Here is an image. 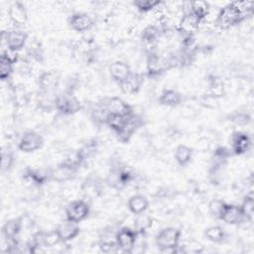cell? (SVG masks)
Segmentation results:
<instances>
[{"label": "cell", "mask_w": 254, "mask_h": 254, "mask_svg": "<svg viewBox=\"0 0 254 254\" xmlns=\"http://www.w3.org/2000/svg\"><path fill=\"white\" fill-rule=\"evenodd\" d=\"M253 14V2L235 1L230 2L219 9L214 24L221 30L235 27Z\"/></svg>", "instance_id": "1"}, {"label": "cell", "mask_w": 254, "mask_h": 254, "mask_svg": "<svg viewBox=\"0 0 254 254\" xmlns=\"http://www.w3.org/2000/svg\"><path fill=\"white\" fill-rule=\"evenodd\" d=\"M182 230L175 226L162 228L155 236V245L162 253L180 252Z\"/></svg>", "instance_id": "2"}, {"label": "cell", "mask_w": 254, "mask_h": 254, "mask_svg": "<svg viewBox=\"0 0 254 254\" xmlns=\"http://www.w3.org/2000/svg\"><path fill=\"white\" fill-rule=\"evenodd\" d=\"M231 155L230 149L224 146H218L213 150L208 166V179L211 184H217L220 181L221 174L227 166Z\"/></svg>", "instance_id": "3"}, {"label": "cell", "mask_w": 254, "mask_h": 254, "mask_svg": "<svg viewBox=\"0 0 254 254\" xmlns=\"http://www.w3.org/2000/svg\"><path fill=\"white\" fill-rule=\"evenodd\" d=\"M135 179V173L126 166H112L104 180V183L113 190H121L127 187Z\"/></svg>", "instance_id": "4"}, {"label": "cell", "mask_w": 254, "mask_h": 254, "mask_svg": "<svg viewBox=\"0 0 254 254\" xmlns=\"http://www.w3.org/2000/svg\"><path fill=\"white\" fill-rule=\"evenodd\" d=\"M83 108L81 101L74 95V93L62 91L57 94L56 111L63 116H71L79 112Z\"/></svg>", "instance_id": "5"}, {"label": "cell", "mask_w": 254, "mask_h": 254, "mask_svg": "<svg viewBox=\"0 0 254 254\" xmlns=\"http://www.w3.org/2000/svg\"><path fill=\"white\" fill-rule=\"evenodd\" d=\"M168 70L166 59L151 48L146 55V74L149 78L160 77Z\"/></svg>", "instance_id": "6"}, {"label": "cell", "mask_w": 254, "mask_h": 254, "mask_svg": "<svg viewBox=\"0 0 254 254\" xmlns=\"http://www.w3.org/2000/svg\"><path fill=\"white\" fill-rule=\"evenodd\" d=\"M65 218L80 223L90 214V205L85 199H73L69 201L64 208Z\"/></svg>", "instance_id": "7"}, {"label": "cell", "mask_w": 254, "mask_h": 254, "mask_svg": "<svg viewBox=\"0 0 254 254\" xmlns=\"http://www.w3.org/2000/svg\"><path fill=\"white\" fill-rule=\"evenodd\" d=\"M138 233L134 228L129 226H123L119 228L115 233V242L118 250L124 253H132L138 240Z\"/></svg>", "instance_id": "8"}, {"label": "cell", "mask_w": 254, "mask_h": 254, "mask_svg": "<svg viewBox=\"0 0 254 254\" xmlns=\"http://www.w3.org/2000/svg\"><path fill=\"white\" fill-rule=\"evenodd\" d=\"M144 125V120L143 118L136 114L135 112L128 116L125 124L123 125V127L117 131L115 134L116 138L118 139L119 142L123 143V144H127L129 143V141L132 139L133 135Z\"/></svg>", "instance_id": "9"}, {"label": "cell", "mask_w": 254, "mask_h": 254, "mask_svg": "<svg viewBox=\"0 0 254 254\" xmlns=\"http://www.w3.org/2000/svg\"><path fill=\"white\" fill-rule=\"evenodd\" d=\"M44 146L43 136L34 130H28L24 132L18 141V150L31 154L40 150Z\"/></svg>", "instance_id": "10"}, {"label": "cell", "mask_w": 254, "mask_h": 254, "mask_svg": "<svg viewBox=\"0 0 254 254\" xmlns=\"http://www.w3.org/2000/svg\"><path fill=\"white\" fill-rule=\"evenodd\" d=\"M28 34L20 29H12L2 33V39L6 44V49L18 53L22 51L27 44Z\"/></svg>", "instance_id": "11"}, {"label": "cell", "mask_w": 254, "mask_h": 254, "mask_svg": "<svg viewBox=\"0 0 254 254\" xmlns=\"http://www.w3.org/2000/svg\"><path fill=\"white\" fill-rule=\"evenodd\" d=\"M230 151L232 155L242 156L249 152L252 148L251 136L243 131H234L230 135Z\"/></svg>", "instance_id": "12"}, {"label": "cell", "mask_w": 254, "mask_h": 254, "mask_svg": "<svg viewBox=\"0 0 254 254\" xmlns=\"http://www.w3.org/2000/svg\"><path fill=\"white\" fill-rule=\"evenodd\" d=\"M18 53L11 52L8 49L2 51L0 56V79L1 81H8L11 79L14 71L15 64L19 61Z\"/></svg>", "instance_id": "13"}, {"label": "cell", "mask_w": 254, "mask_h": 254, "mask_svg": "<svg viewBox=\"0 0 254 254\" xmlns=\"http://www.w3.org/2000/svg\"><path fill=\"white\" fill-rule=\"evenodd\" d=\"M22 178L24 182L28 183L31 187L41 188L51 181L50 169H34L27 167L22 172Z\"/></svg>", "instance_id": "14"}, {"label": "cell", "mask_w": 254, "mask_h": 254, "mask_svg": "<svg viewBox=\"0 0 254 254\" xmlns=\"http://www.w3.org/2000/svg\"><path fill=\"white\" fill-rule=\"evenodd\" d=\"M39 90L50 93H57L61 83V75L56 70H45L41 72L37 79Z\"/></svg>", "instance_id": "15"}, {"label": "cell", "mask_w": 254, "mask_h": 254, "mask_svg": "<svg viewBox=\"0 0 254 254\" xmlns=\"http://www.w3.org/2000/svg\"><path fill=\"white\" fill-rule=\"evenodd\" d=\"M67 25L74 32L84 33L94 26V20L85 12H74L68 16Z\"/></svg>", "instance_id": "16"}, {"label": "cell", "mask_w": 254, "mask_h": 254, "mask_svg": "<svg viewBox=\"0 0 254 254\" xmlns=\"http://www.w3.org/2000/svg\"><path fill=\"white\" fill-rule=\"evenodd\" d=\"M102 101L107 108L109 114L129 116L135 112L133 106L119 96H111L103 99Z\"/></svg>", "instance_id": "17"}, {"label": "cell", "mask_w": 254, "mask_h": 254, "mask_svg": "<svg viewBox=\"0 0 254 254\" xmlns=\"http://www.w3.org/2000/svg\"><path fill=\"white\" fill-rule=\"evenodd\" d=\"M77 169L60 163L55 168L50 169V178L51 181L62 184L74 180L77 176Z\"/></svg>", "instance_id": "18"}, {"label": "cell", "mask_w": 254, "mask_h": 254, "mask_svg": "<svg viewBox=\"0 0 254 254\" xmlns=\"http://www.w3.org/2000/svg\"><path fill=\"white\" fill-rule=\"evenodd\" d=\"M79 223L70 221L68 219L63 220L61 223L57 225L55 228L62 243H67L72 241L75 237L78 236L80 233V227L78 225Z\"/></svg>", "instance_id": "19"}, {"label": "cell", "mask_w": 254, "mask_h": 254, "mask_svg": "<svg viewBox=\"0 0 254 254\" xmlns=\"http://www.w3.org/2000/svg\"><path fill=\"white\" fill-rule=\"evenodd\" d=\"M80 189H81L82 193L86 197H88L90 199H94V198L99 197L102 194L103 186H102V182L100 181L99 178L90 174L88 177H86L83 180Z\"/></svg>", "instance_id": "20"}, {"label": "cell", "mask_w": 254, "mask_h": 254, "mask_svg": "<svg viewBox=\"0 0 254 254\" xmlns=\"http://www.w3.org/2000/svg\"><path fill=\"white\" fill-rule=\"evenodd\" d=\"M219 220L229 225H240L241 223L246 222V219L243 216L239 204H233L228 202H226Z\"/></svg>", "instance_id": "21"}, {"label": "cell", "mask_w": 254, "mask_h": 254, "mask_svg": "<svg viewBox=\"0 0 254 254\" xmlns=\"http://www.w3.org/2000/svg\"><path fill=\"white\" fill-rule=\"evenodd\" d=\"M23 216H17L10 218L4 222L1 228L2 236L5 240L18 239L23 228Z\"/></svg>", "instance_id": "22"}, {"label": "cell", "mask_w": 254, "mask_h": 254, "mask_svg": "<svg viewBox=\"0 0 254 254\" xmlns=\"http://www.w3.org/2000/svg\"><path fill=\"white\" fill-rule=\"evenodd\" d=\"M8 17L16 27L26 25L28 22V11L26 6L20 1L12 2L8 8Z\"/></svg>", "instance_id": "23"}, {"label": "cell", "mask_w": 254, "mask_h": 254, "mask_svg": "<svg viewBox=\"0 0 254 254\" xmlns=\"http://www.w3.org/2000/svg\"><path fill=\"white\" fill-rule=\"evenodd\" d=\"M144 84V74L132 71L129 76L119 83L121 91L125 94H135L140 91Z\"/></svg>", "instance_id": "24"}, {"label": "cell", "mask_w": 254, "mask_h": 254, "mask_svg": "<svg viewBox=\"0 0 254 254\" xmlns=\"http://www.w3.org/2000/svg\"><path fill=\"white\" fill-rule=\"evenodd\" d=\"M202 21H200L196 16H194L191 12L187 11L184 12L179 24H178V30L182 34H194Z\"/></svg>", "instance_id": "25"}, {"label": "cell", "mask_w": 254, "mask_h": 254, "mask_svg": "<svg viewBox=\"0 0 254 254\" xmlns=\"http://www.w3.org/2000/svg\"><path fill=\"white\" fill-rule=\"evenodd\" d=\"M109 74L116 83H121L132 72L130 65L123 61H115L109 65Z\"/></svg>", "instance_id": "26"}, {"label": "cell", "mask_w": 254, "mask_h": 254, "mask_svg": "<svg viewBox=\"0 0 254 254\" xmlns=\"http://www.w3.org/2000/svg\"><path fill=\"white\" fill-rule=\"evenodd\" d=\"M158 101L163 106L177 107L183 103L184 95L176 89L164 88L159 95Z\"/></svg>", "instance_id": "27"}, {"label": "cell", "mask_w": 254, "mask_h": 254, "mask_svg": "<svg viewBox=\"0 0 254 254\" xmlns=\"http://www.w3.org/2000/svg\"><path fill=\"white\" fill-rule=\"evenodd\" d=\"M58 93H50L38 90L36 95L37 108L42 112H52L56 110V98Z\"/></svg>", "instance_id": "28"}, {"label": "cell", "mask_w": 254, "mask_h": 254, "mask_svg": "<svg viewBox=\"0 0 254 254\" xmlns=\"http://www.w3.org/2000/svg\"><path fill=\"white\" fill-rule=\"evenodd\" d=\"M162 35H163V31L161 27L156 25H148L142 30L140 38H141V41L146 46L153 48L159 43Z\"/></svg>", "instance_id": "29"}, {"label": "cell", "mask_w": 254, "mask_h": 254, "mask_svg": "<svg viewBox=\"0 0 254 254\" xmlns=\"http://www.w3.org/2000/svg\"><path fill=\"white\" fill-rule=\"evenodd\" d=\"M149 199L144 194L136 193L128 198L127 208L132 214L136 215L142 212H146L149 208Z\"/></svg>", "instance_id": "30"}, {"label": "cell", "mask_w": 254, "mask_h": 254, "mask_svg": "<svg viewBox=\"0 0 254 254\" xmlns=\"http://www.w3.org/2000/svg\"><path fill=\"white\" fill-rule=\"evenodd\" d=\"M193 157V149L188 145L180 144L175 148L174 158L180 167L188 166Z\"/></svg>", "instance_id": "31"}, {"label": "cell", "mask_w": 254, "mask_h": 254, "mask_svg": "<svg viewBox=\"0 0 254 254\" xmlns=\"http://www.w3.org/2000/svg\"><path fill=\"white\" fill-rule=\"evenodd\" d=\"M109 112L105 107L103 101H99L92 105L89 110V116L92 122L97 126H102L106 124V120L108 118Z\"/></svg>", "instance_id": "32"}, {"label": "cell", "mask_w": 254, "mask_h": 254, "mask_svg": "<svg viewBox=\"0 0 254 254\" xmlns=\"http://www.w3.org/2000/svg\"><path fill=\"white\" fill-rule=\"evenodd\" d=\"M188 8L184 11H190L194 16H196L200 21H204L205 18L208 16L210 12V6L207 2L204 1H192V2H187Z\"/></svg>", "instance_id": "33"}, {"label": "cell", "mask_w": 254, "mask_h": 254, "mask_svg": "<svg viewBox=\"0 0 254 254\" xmlns=\"http://www.w3.org/2000/svg\"><path fill=\"white\" fill-rule=\"evenodd\" d=\"M153 217L146 212H142L135 215L133 228L138 233V235H144L153 226Z\"/></svg>", "instance_id": "34"}, {"label": "cell", "mask_w": 254, "mask_h": 254, "mask_svg": "<svg viewBox=\"0 0 254 254\" xmlns=\"http://www.w3.org/2000/svg\"><path fill=\"white\" fill-rule=\"evenodd\" d=\"M226 231L220 225H211L204 229L203 236L212 243H222L226 239Z\"/></svg>", "instance_id": "35"}, {"label": "cell", "mask_w": 254, "mask_h": 254, "mask_svg": "<svg viewBox=\"0 0 254 254\" xmlns=\"http://www.w3.org/2000/svg\"><path fill=\"white\" fill-rule=\"evenodd\" d=\"M239 206L246 221L251 223L254 218V196L252 191L246 193Z\"/></svg>", "instance_id": "36"}, {"label": "cell", "mask_w": 254, "mask_h": 254, "mask_svg": "<svg viewBox=\"0 0 254 254\" xmlns=\"http://www.w3.org/2000/svg\"><path fill=\"white\" fill-rule=\"evenodd\" d=\"M228 120L236 126L244 127L251 123L252 116L246 110H235L228 115Z\"/></svg>", "instance_id": "37"}, {"label": "cell", "mask_w": 254, "mask_h": 254, "mask_svg": "<svg viewBox=\"0 0 254 254\" xmlns=\"http://www.w3.org/2000/svg\"><path fill=\"white\" fill-rule=\"evenodd\" d=\"M98 147H99V142L96 138H92L90 140H88L86 143H84L79 149V153L82 156L84 162H86L87 160L91 159L96 152L98 151Z\"/></svg>", "instance_id": "38"}, {"label": "cell", "mask_w": 254, "mask_h": 254, "mask_svg": "<svg viewBox=\"0 0 254 254\" xmlns=\"http://www.w3.org/2000/svg\"><path fill=\"white\" fill-rule=\"evenodd\" d=\"M64 165H67L69 167H72L74 169L79 170L80 167H82L85 162L82 158V156L80 155L78 149L77 150H73V151H69L63 159V161L61 162Z\"/></svg>", "instance_id": "39"}, {"label": "cell", "mask_w": 254, "mask_h": 254, "mask_svg": "<svg viewBox=\"0 0 254 254\" xmlns=\"http://www.w3.org/2000/svg\"><path fill=\"white\" fill-rule=\"evenodd\" d=\"M164 2L161 0H134L133 6L141 13H149L158 9Z\"/></svg>", "instance_id": "40"}, {"label": "cell", "mask_w": 254, "mask_h": 254, "mask_svg": "<svg viewBox=\"0 0 254 254\" xmlns=\"http://www.w3.org/2000/svg\"><path fill=\"white\" fill-rule=\"evenodd\" d=\"M15 156L11 149L3 148L1 151V173H8L14 166Z\"/></svg>", "instance_id": "41"}, {"label": "cell", "mask_w": 254, "mask_h": 254, "mask_svg": "<svg viewBox=\"0 0 254 254\" xmlns=\"http://www.w3.org/2000/svg\"><path fill=\"white\" fill-rule=\"evenodd\" d=\"M225 204H226V201H224L220 198H212L211 200H209V202L207 204V209H208L210 216L219 220Z\"/></svg>", "instance_id": "42"}, {"label": "cell", "mask_w": 254, "mask_h": 254, "mask_svg": "<svg viewBox=\"0 0 254 254\" xmlns=\"http://www.w3.org/2000/svg\"><path fill=\"white\" fill-rule=\"evenodd\" d=\"M12 97L15 105L18 107H23L29 102V93L24 86H14Z\"/></svg>", "instance_id": "43"}, {"label": "cell", "mask_w": 254, "mask_h": 254, "mask_svg": "<svg viewBox=\"0 0 254 254\" xmlns=\"http://www.w3.org/2000/svg\"><path fill=\"white\" fill-rule=\"evenodd\" d=\"M61 242V239L56 231V229L52 230V231H44V244H45V248H52L55 247L56 245H58Z\"/></svg>", "instance_id": "44"}, {"label": "cell", "mask_w": 254, "mask_h": 254, "mask_svg": "<svg viewBox=\"0 0 254 254\" xmlns=\"http://www.w3.org/2000/svg\"><path fill=\"white\" fill-rule=\"evenodd\" d=\"M99 249L103 253H111V252H117L118 247L115 242V238L112 240L110 238H102L99 241Z\"/></svg>", "instance_id": "45"}]
</instances>
